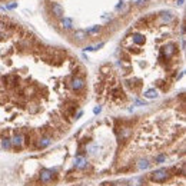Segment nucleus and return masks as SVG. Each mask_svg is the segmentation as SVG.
Returning <instances> with one entry per match:
<instances>
[{
	"mask_svg": "<svg viewBox=\"0 0 186 186\" xmlns=\"http://www.w3.org/2000/svg\"><path fill=\"white\" fill-rule=\"evenodd\" d=\"M10 140H12V146H14V148H22L23 143H25V137H23L22 133H16Z\"/></svg>",
	"mask_w": 186,
	"mask_h": 186,
	"instance_id": "20e7f679",
	"label": "nucleus"
},
{
	"mask_svg": "<svg viewBox=\"0 0 186 186\" xmlns=\"http://www.w3.org/2000/svg\"><path fill=\"white\" fill-rule=\"evenodd\" d=\"M70 84H72V89L79 92V90H82L84 87V80L82 79V77H75V79L72 80Z\"/></svg>",
	"mask_w": 186,
	"mask_h": 186,
	"instance_id": "39448f33",
	"label": "nucleus"
},
{
	"mask_svg": "<svg viewBox=\"0 0 186 186\" xmlns=\"http://www.w3.org/2000/svg\"><path fill=\"white\" fill-rule=\"evenodd\" d=\"M50 143H52V137H49V136H43V137H40V139L37 140V148L45 149V148H47Z\"/></svg>",
	"mask_w": 186,
	"mask_h": 186,
	"instance_id": "6e6552de",
	"label": "nucleus"
},
{
	"mask_svg": "<svg viewBox=\"0 0 186 186\" xmlns=\"http://www.w3.org/2000/svg\"><path fill=\"white\" fill-rule=\"evenodd\" d=\"M97 149H99V146H97L96 143H93V145H90V146H87V148H86V150H87V152H89L90 155H96Z\"/></svg>",
	"mask_w": 186,
	"mask_h": 186,
	"instance_id": "f3484780",
	"label": "nucleus"
},
{
	"mask_svg": "<svg viewBox=\"0 0 186 186\" xmlns=\"http://www.w3.org/2000/svg\"><path fill=\"white\" fill-rule=\"evenodd\" d=\"M16 6H17V4H16V3H13V4H9V6H7V9H10V10H12V9H14Z\"/></svg>",
	"mask_w": 186,
	"mask_h": 186,
	"instance_id": "412c9836",
	"label": "nucleus"
},
{
	"mask_svg": "<svg viewBox=\"0 0 186 186\" xmlns=\"http://www.w3.org/2000/svg\"><path fill=\"white\" fill-rule=\"evenodd\" d=\"M132 37H133V42H135L136 45H143V43H145V37H143L142 34H139V33L133 34Z\"/></svg>",
	"mask_w": 186,
	"mask_h": 186,
	"instance_id": "4468645a",
	"label": "nucleus"
},
{
	"mask_svg": "<svg viewBox=\"0 0 186 186\" xmlns=\"http://www.w3.org/2000/svg\"><path fill=\"white\" fill-rule=\"evenodd\" d=\"M52 12H53V14L56 17H63V14H64L63 7L60 6L59 3H52Z\"/></svg>",
	"mask_w": 186,
	"mask_h": 186,
	"instance_id": "0eeeda50",
	"label": "nucleus"
},
{
	"mask_svg": "<svg viewBox=\"0 0 186 186\" xmlns=\"http://www.w3.org/2000/svg\"><path fill=\"white\" fill-rule=\"evenodd\" d=\"M169 176H170V170L169 169L159 167V169H156V170H153L150 173V179L153 182H156V183H162V182H166L169 179Z\"/></svg>",
	"mask_w": 186,
	"mask_h": 186,
	"instance_id": "f257e3e1",
	"label": "nucleus"
},
{
	"mask_svg": "<svg viewBox=\"0 0 186 186\" xmlns=\"http://www.w3.org/2000/svg\"><path fill=\"white\" fill-rule=\"evenodd\" d=\"M0 146H1V149H4V150H9V149L12 148V140H10V137H3L1 142H0Z\"/></svg>",
	"mask_w": 186,
	"mask_h": 186,
	"instance_id": "9b49d317",
	"label": "nucleus"
},
{
	"mask_svg": "<svg viewBox=\"0 0 186 186\" xmlns=\"http://www.w3.org/2000/svg\"><path fill=\"white\" fill-rule=\"evenodd\" d=\"M143 96L146 97V99H156V97H158V92L155 89H150V90H148V92H145Z\"/></svg>",
	"mask_w": 186,
	"mask_h": 186,
	"instance_id": "ddd939ff",
	"label": "nucleus"
},
{
	"mask_svg": "<svg viewBox=\"0 0 186 186\" xmlns=\"http://www.w3.org/2000/svg\"><path fill=\"white\" fill-rule=\"evenodd\" d=\"M136 167H137L139 170H146V169H149V167H150V162H149V159H146V158L139 159V161H137V163H136Z\"/></svg>",
	"mask_w": 186,
	"mask_h": 186,
	"instance_id": "1a4fd4ad",
	"label": "nucleus"
},
{
	"mask_svg": "<svg viewBox=\"0 0 186 186\" xmlns=\"http://www.w3.org/2000/svg\"><path fill=\"white\" fill-rule=\"evenodd\" d=\"M55 178H56V170H53V169H42L39 172V182L43 185L52 183Z\"/></svg>",
	"mask_w": 186,
	"mask_h": 186,
	"instance_id": "f03ea898",
	"label": "nucleus"
},
{
	"mask_svg": "<svg viewBox=\"0 0 186 186\" xmlns=\"http://www.w3.org/2000/svg\"><path fill=\"white\" fill-rule=\"evenodd\" d=\"M60 26L63 27L64 30H70L72 27H73V20L69 19V17H64V19L60 20Z\"/></svg>",
	"mask_w": 186,
	"mask_h": 186,
	"instance_id": "9d476101",
	"label": "nucleus"
},
{
	"mask_svg": "<svg viewBox=\"0 0 186 186\" xmlns=\"http://www.w3.org/2000/svg\"><path fill=\"white\" fill-rule=\"evenodd\" d=\"M84 37H86V32H84V30H76V32H75V39L83 40Z\"/></svg>",
	"mask_w": 186,
	"mask_h": 186,
	"instance_id": "dca6fc26",
	"label": "nucleus"
},
{
	"mask_svg": "<svg viewBox=\"0 0 186 186\" xmlns=\"http://www.w3.org/2000/svg\"><path fill=\"white\" fill-rule=\"evenodd\" d=\"M99 32H100V26H93V27L87 29V34H96Z\"/></svg>",
	"mask_w": 186,
	"mask_h": 186,
	"instance_id": "6ab92c4d",
	"label": "nucleus"
},
{
	"mask_svg": "<svg viewBox=\"0 0 186 186\" xmlns=\"http://www.w3.org/2000/svg\"><path fill=\"white\" fill-rule=\"evenodd\" d=\"M100 112H102V108H100V106H97V108H95V110H93V113H95V115H97V113H100Z\"/></svg>",
	"mask_w": 186,
	"mask_h": 186,
	"instance_id": "aec40b11",
	"label": "nucleus"
},
{
	"mask_svg": "<svg viewBox=\"0 0 186 186\" xmlns=\"http://www.w3.org/2000/svg\"><path fill=\"white\" fill-rule=\"evenodd\" d=\"M175 52H176V49H175L173 45H167V46H165V47H163V53L166 55L167 58H170Z\"/></svg>",
	"mask_w": 186,
	"mask_h": 186,
	"instance_id": "f8f14e48",
	"label": "nucleus"
},
{
	"mask_svg": "<svg viewBox=\"0 0 186 186\" xmlns=\"http://www.w3.org/2000/svg\"><path fill=\"white\" fill-rule=\"evenodd\" d=\"M178 4H183V0H178Z\"/></svg>",
	"mask_w": 186,
	"mask_h": 186,
	"instance_id": "5701e85b",
	"label": "nucleus"
},
{
	"mask_svg": "<svg viewBox=\"0 0 186 186\" xmlns=\"http://www.w3.org/2000/svg\"><path fill=\"white\" fill-rule=\"evenodd\" d=\"M173 20V16L170 14V13H166V14H163L161 19V23H169V22H172Z\"/></svg>",
	"mask_w": 186,
	"mask_h": 186,
	"instance_id": "2eb2a0df",
	"label": "nucleus"
},
{
	"mask_svg": "<svg viewBox=\"0 0 186 186\" xmlns=\"http://www.w3.org/2000/svg\"><path fill=\"white\" fill-rule=\"evenodd\" d=\"M89 166V162L87 159L84 158V156H76V159H75V167H76L77 170H84L86 167Z\"/></svg>",
	"mask_w": 186,
	"mask_h": 186,
	"instance_id": "7ed1b4c3",
	"label": "nucleus"
},
{
	"mask_svg": "<svg viewBox=\"0 0 186 186\" xmlns=\"http://www.w3.org/2000/svg\"><path fill=\"white\" fill-rule=\"evenodd\" d=\"M166 158H167V155H166V153L158 155V156L155 158V162H156V163H162V162H165V161H166Z\"/></svg>",
	"mask_w": 186,
	"mask_h": 186,
	"instance_id": "a211bd4d",
	"label": "nucleus"
},
{
	"mask_svg": "<svg viewBox=\"0 0 186 186\" xmlns=\"http://www.w3.org/2000/svg\"><path fill=\"white\" fill-rule=\"evenodd\" d=\"M115 186H126L125 183H115Z\"/></svg>",
	"mask_w": 186,
	"mask_h": 186,
	"instance_id": "4be33fe9",
	"label": "nucleus"
},
{
	"mask_svg": "<svg viewBox=\"0 0 186 186\" xmlns=\"http://www.w3.org/2000/svg\"><path fill=\"white\" fill-rule=\"evenodd\" d=\"M146 183V179L143 176H135L128 182V186H145Z\"/></svg>",
	"mask_w": 186,
	"mask_h": 186,
	"instance_id": "423d86ee",
	"label": "nucleus"
}]
</instances>
